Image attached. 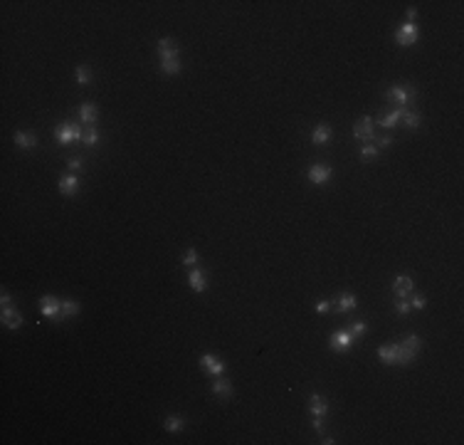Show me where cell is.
Instances as JSON below:
<instances>
[{
  "mask_svg": "<svg viewBox=\"0 0 464 445\" xmlns=\"http://www.w3.org/2000/svg\"><path fill=\"white\" fill-rule=\"evenodd\" d=\"M378 356L385 361V364H410L415 359L412 351H407L402 344H390V346H380L378 349Z\"/></svg>",
  "mask_w": 464,
  "mask_h": 445,
  "instance_id": "cell-1",
  "label": "cell"
},
{
  "mask_svg": "<svg viewBox=\"0 0 464 445\" xmlns=\"http://www.w3.org/2000/svg\"><path fill=\"white\" fill-rule=\"evenodd\" d=\"M395 42H398L400 47H410V45H415V42H417V25H415V23H405V25H400V30L395 33Z\"/></svg>",
  "mask_w": 464,
  "mask_h": 445,
  "instance_id": "cell-2",
  "label": "cell"
},
{
  "mask_svg": "<svg viewBox=\"0 0 464 445\" xmlns=\"http://www.w3.org/2000/svg\"><path fill=\"white\" fill-rule=\"evenodd\" d=\"M40 309H42V314L50 317V319H62V302L55 299L52 295H45V297H42Z\"/></svg>",
  "mask_w": 464,
  "mask_h": 445,
  "instance_id": "cell-3",
  "label": "cell"
},
{
  "mask_svg": "<svg viewBox=\"0 0 464 445\" xmlns=\"http://www.w3.org/2000/svg\"><path fill=\"white\" fill-rule=\"evenodd\" d=\"M353 341H356V336H353L351 332H336V334H331L329 346H331L333 351H346V349L353 346Z\"/></svg>",
  "mask_w": 464,
  "mask_h": 445,
  "instance_id": "cell-4",
  "label": "cell"
},
{
  "mask_svg": "<svg viewBox=\"0 0 464 445\" xmlns=\"http://www.w3.org/2000/svg\"><path fill=\"white\" fill-rule=\"evenodd\" d=\"M79 139H84V134H82L79 126L62 124V129L57 131V141H60V144H72V141H79Z\"/></svg>",
  "mask_w": 464,
  "mask_h": 445,
  "instance_id": "cell-5",
  "label": "cell"
},
{
  "mask_svg": "<svg viewBox=\"0 0 464 445\" xmlns=\"http://www.w3.org/2000/svg\"><path fill=\"white\" fill-rule=\"evenodd\" d=\"M412 97H415V89H407V87H393V89H388V99H393L398 107H405Z\"/></svg>",
  "mask_w": 464,
  "mask_h": 445,
  "instance_id": "cell-6",
  "label": "cell"
},
{
  "mask_svg": "<svg viewBox=\"0 0 464 445\" xmlns=\"http://www.w3.org/2000/svg\"><path fill=\"white\" fill-rule=\"evenodd\" d=\"M353 134H356V139H361V141H370L373 134H375V129H373V119H370V116H363V119L356 124Z\"/></svg>",
  "mask_w": 464,
  "mask_h": 445,
  "instance_id": "cell-7",
  "label": "cell"
},
{
  "mask_svg": "<svg viewBox=\"0 0 464 445\" xmlns=\"http://www.w3.org/2000/svg\"><path fill=\"white\" fill-rule=\"evenodd\" d=\"M331 176H333V171H331L329 166L316 163V166H311V168H309V181H311V183H316V185H324V183H326Z\"/></svg>",
  "mask_w": 464,
  "mask_h": 445,
  "instance_id": "cell-8",
  "label": "cell"
},
{
  "mask_svg": "<svg viewBox=\"0 0 464 445\" xmlns=\"http://www.w3.org/2000/svg\"><path fill=\"white\" fill-rule=\"evenodd\" d=\"M158 55H161V62L163 60H178V45L170 37H163V40H158Z\"/></svg>",
  "mask_w": 464,
  "mask_h": 445,
  "instance_id": "cell-9",
  "label": "cell"
},
{
  "mask_svg": "<svg viewBox=\"0 0 464 445\" xmlns=\"http://www.w3.org/2000/svg\"><path fill=\"white\" fill-rule=\"evenodd\" d=\"M200 366H202L207 373H212V376H220V373L225 371V364H222L215 354H205V356L200 359Z\"/></svg>",
  "mask_w": 464,
  "mask_h": 445,
  "instance_id": "cell-10",
  "label": "cell"
},
{
  "mask_svg": "<svg viewBox=\"0 0 464 445\" xmlns=\"http://www.w3.org/2000/svg\"><path fill=\"white\" fill-rule=\"evenodd\" d=\"M393 290H395V295H398V297L407 299V297H410V292H412V280H410L407 275H398V277H395V282H393Z\"/></svg>",
  "mask_w": 464,
  "mask_h": 445,
  "instance_id": "cell-11",
  "label": "cell"
},
{
  "mask_svg": "<svg viewBox=\"0 0 464 445\" xmlns=\"http://www.w3.org/2000/svg\"><path fill=\"white\" fill-rule=\"evenodd\" d=\"M309 408H311V413H314L316 418H324V415H326V410H329V403H326V398H324V396L311 393V398H309Z\"/></svg>",
  "mask_w": 464,
  "mask_h": 445,
  "instance_id": "cell-12",
  "label": "cell"
},
{
  "mask_svg": "<svg viewBox=\"0 0 464 445\" xmlns=\"http://www.w3.org/2000/svg\"><path fill=\"white\" fill-rule=\"evenodd\" d=\"M3 324H5L8 329H18V327L23 324V314L15 312L13 307H3Z\"/></svg>",
  "mask_w": 464,
  "mask_h": 445,
  "instance_id": "cell-13",
  "label": "cell"
},
{
  "mask_svg": "<svg viewBox=\"0 0 464 445\" xmlns=\"http://www.w3.org/2000/svg\"><path fill=\"white\" fill-rule=\"evenodd\" d=\"M60 190H62L65 195H74V193L79 190V178H77L74 173H69V176H65V178L60 181Z\"/></svg>",
  "mask_w": 464,
  "mask_h": 445,
  "instance_id": "cell-14",
  "label": "cell"
},
{
  "mask_svg": "<svg viewBox=\"0 0 464 445\" xmlns=\"http://www.w3.org/2000/svg\"><path fill=\"white\" fill-rule=\"evenodd\" d=\"M402 114H405V107H398L395 111H390V114H385V116L380 119V126H385V129H393V126H398V121L402 119Z\"/></svg>",
  "mask_w": 464,
  "mask_h": 445,
  "instance_id": "cell-15",
  "label": "cell"
},
{
  "mask_svg": "<svg viewBox=\"0 0 464 445\" xmlns=\"http://www.w3.org/2000/svg\"><path fill=\"white\" fill-rule=\"evenodd\" d=\"M188 282L195 292H202L205 290V275L198 270V267H190V275H188Z\"/></svg>",
  "mask_w": 464,
  "mask_h": 445,
  "instance_id": "cell-16",
  "label": "cell"
},
{
  "mask_svg": "<svg viewBox=\"0 0 464 445\" xmlns=\"http://www.w3.org/2000/svg\"><path fill=\"white\" fill-rule=\"evenodd\" d=\"M356 304H358V302H356V297H353L351 292H343V295L336 299V309H338V312H351V309H356Z\"/></svg>",
  "mask_w": 464,
  "mask_h": 445,
  "instance_id": "cell-17",
  "label": "cell"
},
{
  "mask_svg": "<svg viewBox=\"0 0 464 445\" xmlns=\"http://www.w3.org/2000/svg\"><path fill=\"white\" fill-rule=\"evenodd\" d=\"M97 116H99V111H97L94 104H82V109H79V119H82L84 124H94Z\"/></svg>",
  "mask_w": 464,
  "mask_h": 445,
  "instance_id": "cell-18",
  "label": "cell"
},
{
  "mask_svg": "<svg viewBox=\"0 0 464 445\" xmlns=\"http://www.w3.org/2000/svg\"><path fill=\"white\" fill-rule=\"evenodd\" d=\"M331 139V129L326 126V124H319L316 129H314V134H311V141L314 144H326Z\"/></svg>",
  "mask_w": 464,
  "mask_h": 445,
  "instance_id": "cell-19",
  "label": "cell"
},
{
  "mask_svg": "<svg viewBox=\"0 0 464 445\" xmlns=\"http://www.w3.org/2000/svg\"><path fill=\"white\" fill-rule=\"evenodd\" d=\"M15 144H18L20 148H33V146H37V136L25 134V131H18V134H15Z\"/></svg>",
  "mask_w": 464,
  "mask_h": 445,
  "instance_id": "cell-20",
  "label": "cell"
},
{
  "mask_svg": "<svg viewBox=\"0 0 464 445\" xmlns=\"http://www.w3.org/2000/svg\"><path fill=\"white\" fill-rule=\"evenodd\" d=\"M212 393L215 396H232V386L225 378H215L212 381Z\"/></svg>",
  "mask_w": 464,
  "mask_h": 445,
  "instance_id": "cell-21",
  "label": "cell"
},
{
  "mask_svg": "<svg viewBox=\"0 0 464 445\" xmlns=\"http://www.w3.org/2000/svg\"><path fill=\"white\" fill-rule=\"evenodd\" d=\"M77 312H79V304H77V302H72V299H62V319L74 317Z\"/></svg>",
  "mask_w": 464,
  "mask_h": 445,
  "instance_id": "cell-22",
  "label": "cell"
},
{
  "mask_svg": "<svg viewBox=\"0 0 464 445\" xmlns=\"http://www.w3.org/2000/svg\"><path fill=\"white\" fill-rule=\"evenodd\" d=\"M161 70H163L166 74H178V72H180V62H178V60H163V62H161Z\"/></svg>",
  "mask_w": 464,
  "mask_h": 445,
  "instance_id": "cell-23",
  "label": "cell"
},
{
  "mask_svg": "<svg viewBox=\"0 0 464 445\" xmlns=\"http://www.w3.org/2000/svg\"><path fill=\"white\" fill-rule=\"evenodd\" d=\"M163 425H166V430L175 433V430H180V428H183V418H180V415H168Z\"/></svg>",
  "mask_w": 464,
  "mask_h": 445,
  "instance_id": "cell-24",
  "label": "cell"
},
{
  "mask_svg": "<svg viewBox=\"0 0 464 445\" xmlns=\"http://www.w3.org/2000/svg\"><path fill=\"white\" fill-rule=\"evenodd\" d=\"M402 119H405V124H407L410 129H417V126H420V114H415V111H407V109H405Z\"/></svg>",
  "mask_w": 464,
  "mask_h": 445,
  "instance_id": "cell-25",
  "label": "cell"
},
{
  "mask_svg": "<svg viewBox=\"0 0 464 445\" xmlns=\"http://www.w3.org/2000/svg\"><path fill=\"white\" fill-rule=\"evenodd\" d=\"M195 262H198V253L190 248V250L183 255V265H185V267H195Z\"/></svg>",
  "mask_w": 464,
  "mask_h": 445,
  "instance_id": "cell-26",
  "label": "cell"
},
{
  "mask_svg": "<svg viewBox=\"0 0 464 445\" xmlns=\"http://www.w3.org/2000/svg\"><path fill=\"white\" fill-rule=\"evenodd\" d=\"M89 82V70L87 67H77V84H87Z\"/></svg>",
  "mask_w": 464,
  "mask_h": 445,
  "instance_id": "cell-27",
  "label": "cell"
},
{
  "mask_svg": "<svg viewBox=\"0 0 464 445\" xmlns=\"http://www.w3.org/2000/svg\"><path fill=\"white\" fill-rule=\"evenodd\" d=\"M410 307H412V309H425V307H427V299H425L422 295H415L412 302H410Z\"/></svg>",
  "mask_w": 464,
  "mask_h": 445,
  "instance_id": "cell-28",
  "label": "cell"
},
{
  "mask_svg": "<svg viewBox=\"0 0 464 445\" xmlns=\"http://www.w3.org/2000/svg\"><path fill=\"white\" fill-rule=\"evenodd\" d=\"M84 144H89V146L99 144V131H97V129H92L89 134H84Z\"/></svg>",
  "mask_w": 464,
  "mask_h": 445,
  "instance_id": "cell-29",
  "label": "cell"
},
{
  "mask_svg": "<svg viewBox=\"0 0 464 445\" xmlns=\"http://www.w3.org/2000/svg\"><path fill=\"white\" fill-rule=\"evenodd\" d=\"M395 307H398V312H400V314H407V312L412 309V307H410V302H407V299H402V297H398Z\"/></svg>",
  "mask_w": 464,
  "mask_h": 445,
  "instance_id": "cell-30",
  "label": "cell"
},
{
  "mask_svg": "<svg viewBox=\"0 0 464 445\" xmlns=\"http://www.w3.org/2000/svg\"><path fill=\"white\" fill-rule=\"evenodd\" d=\"M67 166H69L72 171H79V168L84 166V161H82L79 156H72V158H67Z\"/></svg>",
  "mask_w": 464,
  "mask_h": 445,
  "instance_id": "cell-31",
  "label": "cell"
},
{
  "mask_svg": "<svg viewBox=\"0 0 464 445\" xmlns=\"http://www.w3.org/2000/svg\"><path fill=\"white\" fill-rule=\"evenodd\" d=\"M363 158H375L378 156V146H363Z\"/></svg>",
  "mask_w": 464,
  "mask_h": 445,
  "instance_id": "cell-32",
  "label": "cell"
},
{
  "mask_svg": "<svg viewBox=\"0 0 464 445\" xmlns=\"http://www.w3.org/2000/svg\"><path fill=\"white\" fill-rule=\"evenodd\" d=\"M351 334H353V336L365 334V324H363V322H356V324H353V329H351Z\"/></svg>",
  "mask_w": 464,
  "mask_h": 445,
  "instance_id": "cell-33",
  "label": "cell"
},
{
  "mask_svg": "<svg viewBox=\"0 0 464 445\" xmlns=\"http://www.w3.org/2000/svg\"><path fill=\"white\" fill-rule=\"evenodd\" d=\"M329 307H331V304H329V299H319V302H316V312H321V314H324V312H329Z\"/></svg>",
  "mask_w": 464,
  "mask_h": 445,
  "instance_id": "cell-34",
  "label": "cell"
},
{
  "mask_svg": "<svg viewBox=\"0 0 464 445\" xmlns=\"http://www.w3.org/2000/svg\"><path fill=\"white\" fill-rule=\"evenodd\" d=\"M378 146H380V148H388V146H393V136H383V139H378Z\"/></svg>",
  "mask_w": 464,
  "mask_h": 445,
  "instance_id": "cell-35",
  "label": "cell"
},
{
  "mask_svg": "<svg viewBox=\"0 0 464 445\" xmlns=\"http://www.w3.org/2000/svg\"><path fill=\"white\" fill-rule=\"evenodd\" d=\"M311 423H314V428H316L319 433L324 430V418H316V415H314V420H311Z\"/></svg>",
  "mask_w": 464,
  "mask_h": 445,
  "instance_id": "cell-36",
  "label": "cell"
},
{
  "mask_svg": "<svg viewBox=\"0 0 464 445\" xmlns=\"http://www.w3.org/2000/svg\"><path fill=\"white\" fill-rule=\"evenodd\" d=\"M0 302H3V307H10V295L3 292V295H0Z\"/></svg>",
  "mask_w": 464,
  "mask_h": 445,
  "instance_id": "cell-37",
  "label": "cell"
}]
</instances>
